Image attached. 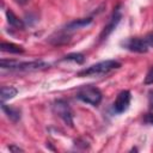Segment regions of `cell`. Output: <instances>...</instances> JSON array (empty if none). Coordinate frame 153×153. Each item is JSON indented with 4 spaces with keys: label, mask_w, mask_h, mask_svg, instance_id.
I'll list each match as a JSON object with an SVG mask.
<instances>
[{
    "label": "cell",
    "mask_w": 153,
    "mask_h": 153,
    "mask_svg": "<svg viewBox=\"0 0 153 153\" xmlns=\"http://www.w3.org/2000/svg\"><path fill=\"white\" fill-rule=\"evenodd\" d=\"M121 67V63L115 60H106L98 62L96 65H92L80 72H78V76H90V75H100L105 74L112 69H117Z\"/></svg>",
    "instance_id": "cell-1"
},
{
    "label": "cell",
    "mask_w": 153,
    "mask_h": 153,
    "mask_svg": "<svg viewBox=\"0 0 153 153\" xmlns=\"http://www.w3.org/2000/svg\"><path fill=\"white\" fill-rule=\"evenodd\" d=\"M1 68L8 69H18V71H38L45 69L49 67V63L43 61H30V62H18L13 60H1Z\"/></svg>",
    "instance_id": "cell-2"
},
{
    "label": "cell",
    "mask_w": 153,
    "mask_h": 153,
    "mask_svg": "<svg viewBox=\"0 0 153 153\" xmlns=\"http://www.w3.org/2000/svg\"><path fill=\"white\" fill-rule=\"evenodd\" d=\"M76 97L91 105H98L102 102V92L94 86H84L78 90Z\"/></svg>",
    "instance_id": "cell-3"
},
{
    "label": "cell",
    "mask_w": 153,
    "mask_h": 153,
    "mask_svg": "<svg viewBox=\"0 0 153 153\" xmlns=\"http://www.w3.org/2000/svg\"><path fill=\"white\" fill-rule=\"evenodd\" d=\"M122 45L126 49H128V50H130L133 53H140V54H142V53H146L148 50V43H147V41L143 39V38H139V37L128 38V39H126V41L122 42Z\"/></svg>",
    "instance_id": "cell-4"
},
{
    "label": "cell",
    "mask_w": 153,
    "mask_h": 153,
    "mask_svg": "<svg viewBox=\"0 0 153 153\" xmlns=\"http://www.w3.org/2000/svg\"><path fill=\"white\" fill-rule=\"evenodd\" d=\"M53 109L55 111V114H57V116H60L65 123H67L68 126H73V115L72 111L68 106V104L65 100H57L55 102V104L53 105Z\"/></svg>",
    "instance_id": "cell-5"
},
{
    "label": "cell",
    "mask_w": 153,
    "mask_h": 153,
    "mask_svg": "<svg viewBox=\"0 0 153 153\" xmlns=\"http://www.w3.org/2000/svg\"><path fill=\"white\" fill-rule=\"evenodd\" d=\"M130 98H131V96H130L129 91L124 90V91L120 92L117 98H116V100H115V103H114V111L116 114L124 112L128 109L129 104H130Z\"/></svg>",
    "instance_id": "cell-6"
},
{
    "label": "cell",
    "mask_w": 153,
    "mask_h": 153,
    "mask_svg": "<svg viewBox=\"0 0 153 153\" xmlns=\"http://www.w3.org/2000/svg\"><path fill=\"white\" fill-rule=\"evenodd\" d=\"M121 18H122V14H121V10H120V6H118V7L115 8V11H114V13H112V17H111V19H110V22H109V24H108V25L104 27V30L102 31V33H100V39L106 38V37L114 31V29H116V26H117V24L120 23Z\"/></svg>",
    "instance_id": "cell-7"
},
{
    "label": "cell",
    "mask_w": 153,
    "mask_h": 153,
    "mask_svg": "<svg viewBox=\"0 0 153 153\" xmlns=\"http://www.w3.org/2000/svg\"><path fill=\"white\" fill-rule=\"evenodd\" d=\"M91 22H92V18H81V19L73 20V22H71L69 24H67V25H66L65 31H72V30H76V29H80V27L87 26Z\"/></svg>",
    "instance_id": "cell-8"
},
{
    "label": "cell",
    "mask_w": 153,
    "mask_h": 153,
    "mask_svg": "<svg viewBox=\"0 0 153 153\" xmlns=\"http://www.w3.org/2000/svg\"><path fill=\"white\" fill-rule=\"evenodd\" d=\"M1 109H2V111L7 115V117H8L11 121H13V122L19 121V118H20V111H19L18 109L12 108V106H8V105H6L4 102H1Z\"/></svg>",
    "instance_id": "cell-9"
},
{
    "label": "cell",
    "mask_w": 153,
    "mask_h": 153,
    "mask_svg": "<svg viewBox=\"0 0 153 153\" xmlns=\"http://www.w3.org/2000/svg\"><path fill=\"white\" fill-rule=\"evenodd\" d=\"M6 17H7L8 24H10L12 27H16V29H24V23H23V20L19 19L12 11L7 10V11H6Z\"/></svg>",
    "instance_id": "cell-10"
},
{
    "label": "cell",
    "mask_w": 153,
    "mask_h": 153,
    "mask_svg": "<svg viewBox=\"0 0 153 153\" xmlns=\"http://www.w3.org/2000/svg\"><path fill=\"white\" fill-rule=\"evenodd\" d=\"M1 51L5 53H11V54H22L24 51V49L20 45H17L14 43H7V42H2L0 45Z\"/></svg>",
    "instance_id": "cell-11"
},
{
    "label": "cell",
    "mask_w": 153,
    "mask_h": 153,
    "mask_svg": "<svg viewBox=\"0 0 153 153\" xmlns=\"http://www.w3.org/2000/svg\"><path fill=\"white\" fill-rule=\"evenodd\" d=\"M17 88L13 86H2L1 87V102L13 98L17 94Z\"/></svg>",
    "instance_id": "cell-12"
},
{
    "label": "cell",
    "mask_w": 153,
    "mask_h": 153,
    "mask_svg": "<svg viewBox=\"0 0 153 153\" xmlns=\"http://www.w3.org/2000/svg\"><path fill=\"white\" fill-rule=\"evenodd\" d=\"M62 60H63V61H74V62H76V63H82V62L85 61V57H84V55L80 54V53H72V54L66 55Z\"/></svg>",
    "instance_id": "cell-13"
},
{
    "label": "cell",
    "mask_w": 153,
    "mask_h": 153,
    "mask_svg": "<svg viewBox=\"0 0 153 153\" xmlns=\"http://www.w3.org/2000/svg\"><path fill=\"white\" fill-rule=\"evenodd\" d=\"M68 41H69V36L66 35L65 32L56 33V38H54V37L50 38V42L54 43V44H61V43H66Z\"/></svg>",
    "instance_id": "cell-14"
},
{
    "label": "cell",
    "mask_w": 153,
    "mask_h": 153,
    "mask_svg": "<svg viewBox=\"0 0 153 153\" xmlns=\"http://www.w3.org/2000/svg\"><path fill=\"white\" fill-rule=\"evenodd\" d=\"M145 84L146 85H149V84H153V67L148 71L146 78H145Z\"/></svg>",
    "instance_id": "cell-15"
},
{
    "label": "cell",
    "mask_w": 153,
    "mask_h": 153,
    "mask_svg": "<svg viewBox=\"0 0 153 153\" xmlns=\"http://www.w3.org/2000/svg\"><path fill=\"white\" fill-rule=\"evenodd\" d=\"M143 121H145V123H147V124H152V126H153V112L146 114V116L143 117Z\"/></svg>",
    "instance_id": "cell-16"
},
{
    "label": "cell",
    "mask_w": 153,
    "mask_h": 153,
    "mask_svg": "<svg viewBox=\"0 0 153 153\" xmlns=\"http://www.w3.org/2000/svg\"><path fill=\"white\" fill-rule=\"evenodd\" d=\"M148 106L151 110H153V91H149L148 93Z\"/></svg>",
    "instance_id": "cell-17"
},
{
    "label": "cell",
    "mask_w": 153,
    "mask_h": 153,
    "mask_svg": "<svg viewBox=\"0 0 153 153\" xmlns=\"http://www.w3.org/2000/svg\"><path fill=\"white\" fill-rule=\"evenodd\" d=\"M146 41H147V43H148V45H151V47H153V32L152 33H148L147 36H146V38H145Z\"/></svg>",
    "instance_id": "cell-18"
},
{
    "label": "cell",
    "mask_w": 153,
    "mask_h": 153,
    "mask_svg": "<svg viewBox=\"0 0 153 153\" xmlns=\"http://www.w3.org/2000/svg\"><path fill=\"white\" fill-rule=\"evenodd\" d=\"M8 149H10V151H14V152H23L22 148L16 147V146H8Z\"/></svg>",
    "instance_id": "cell-19"
},
{
    "label": "cell",
    "mask_w": 153,
    "mask_h": 153,
    "mask_svg": "<svg viewBox=\"0 0 153 153\" xmlns=\"http://www.w3.org/2000/svg\"><path fill=\"white\" fill-rule=\"evenodd\" d=\"M27 1H29V0H17V2H18L19 5H25Z\"/></svg>",
    "instance_id": "cell-20"
}]
</instances>
